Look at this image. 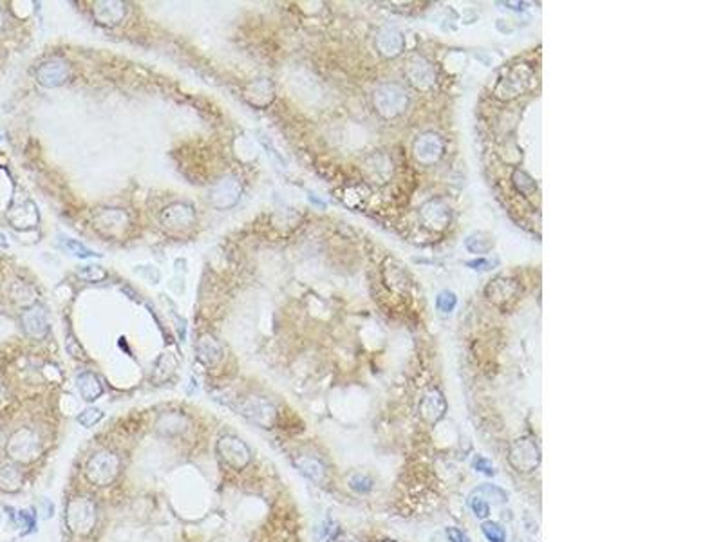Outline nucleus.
<instances>
[{"label":"nucleus","instance_id":"6e6552de","mask_svg":"<svg viewBox=\"0 0 723 542\" xmlns=\"http://www.w3.org/2000/svg\"><path fill=\"white\" fill-rule=\"evenodd\" d=\"M195 221V212L190 204L175 202L161 212V223L168 228L190 226Z\"/></svg>","mask_w":723,"mask_h":542},{"label":"nucleus","instance_id":"0eeeda50","mask_svg":"<svg viewBox=\"0 0 723 542\" xmlns=\"http://www.w3.org/2000/svg\"><path fill=\"white\" fill-rule=\"evenodd\" d=\"M67 76H69V67H67V64L62 60L45 62V64H42L37 71L38 83L44 87L62 86V83L67 80Z\"/></svg>","mask_w":723,"mask_h":542},{"label":"nucleus","instance_id":"f8f14e48","mask_svg":"<svg viewBox=\"0 0 723 542\" xmlns=\"http://www.w3.org/2000/svg\"><path fill=\"white\" fill-rule=\"evenodd\" d=\"M94 16L100 21V24L114 25L122 22L125 16V8L122 2H98L94 6Z\"/></svg>","mask_w":723,"mask_h":542},{"label":"nucleus","instance_id":"412c9836","mask_svg":"<svg viewBox=\"0 0 723 542\" xmlns=\"http://www.w3.org/2000/svg\"><path fill=\"white\" fill-rule=\"evenodd\" d=\"M483 534L490 542L507 541V534H504V530L499 526V524H497V522H492V521L483 522Z\"/></svg>","mask_w":723,"mask_h":542},{"label":"nucleus","instance_id":"1a4fd4ad","mask_svg":"<svg viewBox=\"0 0 723 542\" xmlns=\"http://www.w3.org/2000/svg\"><path fill=\"white\" fill-rule=\"evenodd\" d=\"M22 328L33 338H44L49 329L44 309L40 306H33V308L25 309L24 315H22Z\"/></svg>","mask_w":723,"mask_h":542},{"label":"nucleus","instance_id":"2eb2a0df","mask_svg":"<svg viewBox=\"0 0 723 542\" xmlns=\"http://www.w3.org/2000/svg\"><path fill=\"white\" fill-rule=\"evenodd\" d=\"M22 485V473L21 470L13 465L0 466V488L6 492H15Z\"/></svg>","mask_w":723,"mask_h":542},{"label":"nucleus","instance_id":"393cba45","mask_svg":"<svg viewBox=\"0 0 723 542\" xmlns=\"http://www.w3.org/2000/svg\"><path fill=\"white\" fill-rule=\"evenodd\" d=\"M447 537L451 538V542H468V537L458 528H447Z\"/></svg>","mask_w":723,"mask_h":542},{"label":"nucleus","instance_id":"5701e85b","mask_svg":"<svg viewBox=\"0 0 723 542\" xmlns=\"http://www.w3.org/2000/svg\"><path fill=\"white\" fill-rule=\"evenodd\" d=\"M470 508H472V512H474V515L478 519H487L488 514H490V506H488V502L485 501V499L481 497V495H478V494L472 495Z\"/></svg>","mask_w":723,"mask_h":542},{"label":"nucleus","instance_id":"20e7f679","mask_svg":"<svg viewBox=\"0 0 723 542\" xmlns=\"http://www.w3.org/2000/svg\"><path fill=\"white\" fill-rule=\"evenodd\" d=\"M217 454L223 459L224 465H228L233 470H243L252 461V452L248 445L241 442L236 436H223L217 442Z\"/></svg>","mask_w":723,"mask_h":542},{"label":"nucleus","instance_id":"f3484780","mask_svg":"<svg viewBox=\"0 0 723 542\" xmlns=\"http://www.w3.org/2000/svg\"><path fill=\"white\" fill-rule=\"evenodd\" d=\"M474 494L481 495V497L485 499V501H492L494 504H503V502L508 501V494L504 492L503 488H499V486L496 485H483L480 486V488L475 490Z\"/></svg>","mask_w":723,"mask_h":542},{"label":"nucleus","instance_id":"9b49d317","mask_svg":"<svg viewBox=\"0 0 723 542\" xmlns=\"http://www.w3.org/2000/svg\"><path fill=\"white\" fill-rule=\"evenodd\" d=\"M195 352H197V358H199L204 365H216L217 362L223 358L221 344L210 335L201 336L199 340H197V345H195Z\"/></svg>","mask_w":723,"mask_h":542},{"label":"nucleus","instance_id":"cd10ccee","mask_svg":"<svg viewBox=\"0 0 723 542\" xmlns=\"http://www.w3.org/2000/svg\"><path fill=\"white\" fill-rule=\"evenodd\" d=\"M4 28V16H2V11H0V31Z\"/></svg>","mask_w":723,"mask_h":542},{"label":"nucleus","instance_id":"6ab92c4d","mask_svg":"<svg viewBox=\"0 0 723 542\" xmlns=\"http://www.w3.org/2000/svg\"><path fill=\"white\" fill-rule=\"evenodd\" d=\"M76 420H78V423H80L81 427H86V429H91V427H94V425H96V423H100V421L103 420V410L94 409V407H89V409L81 410V414L76 417Z\"/></svg>","mask_w":723,"mask_h":542},{"label":"nucleus","instance_id":"dca6fc26","mask_svg":"<svg viewBox=\"0 0 723 542\" xmlns=\"http://www.w3.org/2000/svg\"><path fill=\"white\" fill-rule=\"evenodd\" d=\"M185 417L181 414H167L158 423V430L163 434H178L183 432Z\"/></svg>","mask_w":723,"mask_h":542},{"label":"nucleus","instance_id":"9d476101","mask_svg":"<svg viewBox=\"0 0 723 542\" xmlns=\"http://www.w3.org/2000/svg\"><path fill=\"white\" fill-rule=\"evenodd\" d=\"M244 98L252 103L253 107H266L273 100V86L268 80H255L246 87Z\"/></svg>","mask_w":723,"mask_h":542},{"label":"nucleus","instance_id":"f03ea898","mask_svg":"<svg viewBox=\"0 0 723 542\" xmlns=\"http://www.w3.org/2000/svg\"><path fill=\"white\" fill-rule=\"evenodd\" d=\"M65 522L73 534H91L96 524V504L89 497L71 499L65 508Z\"/></svg>","mask_w":723,"mask_h":542},{"label":"nucleus","instance_id":"a878e982","mask_svg":"<svg viewBox=\"0 0 723 542\" xmlns=\"http://www.w3.org/2000/svg\"><path fill=\"white\" fill-rule=\"evenodd\" d=\"M335 542H357V541L351 537H347V535H338V537L335 538Z\"/></svg>","mask_w":723,"mask_h":542},{"label":"nucleus","instance_id":"4468645a","mask_svg":"<svg viewBox=\"0 0 723 542\" xmlns=\"http://www.w3.org/2000/svg\"><path fill=\"white\" fill-rule=\"evenodd\" d=\"M295 465H297V468L301 470L302 475H306V478L309 479V481H313V483H324L325 479V468L324 465H322L318 459H315V457H309V456H301L295 461Z\"/></svg>","mask_w":723,"mask_h":542},{"label":"nucleus","instance_id":"b1692460","mask_svg":"<svg viewBox=\"0 0 723 542\" xmlns=\"http://www.w3.org/2000/svg\"><path fill=\"white\" fill-rule=\"evenodd\" d=\"M472 465H474V468L480 470V472L487 473V475H494V473H496L494 465H492L487 457H483V456H475L474 459H472Z\"/></svg>","mask_w":723,"mask_h":542},{"label":"nucleus","instance_id":"aec40b11","mask_svg":"<svg viewBox=\"0 0 723 542\" xmlns=\"http://www.w3.org/2000/svg\"><path fill=\"white\" fill-rule=\"evenodd\" d=\"M349 486L357 494H367V492L373 490V479L367 478L366 473H354L353 478L349 479Z\"/></svg>","mask_w":723,"mask_h":542},{"label":"nucleus","instance_id":"ddd939ff","mask_svg":"<svg viewBox=\"0 0 723 542\" xmlns=\"http://www.w3.org/2000/svg\"><path fill=\"white\" fill-rule=\"evenodd\" d=\"M78 391L86 401H96L103 394V385L100 384L96 374L93 372H81L76 376Z\"/></svg>","mask_w":723,"mask_h":542},{"label":"nucleus","instance_id":"a211bd4d","mask_svg":"<svg viewBox=\"0 0 723 542\" xmlns=\"http://www.w3.org/2000/svg\"><path fill=\"white\" fill-rule=\"evenodd\" d=\"M64 244L65 248L73 253V255L80 257V259H91V257H100L94 250H91V248H87L86 244H81L80 241H74L71 239V237H64Z\"/></svg>","mask_w":723,"mask_h":542},{"label":"nucleus","instance_id":"39448f33","mask_svg":"<svg viewBox=\"0 0 723 542\" xmlns=\"http://www.w3.org/2000/svg\"><path fill=\"white\" fill-rule=\"evenodd\" d=\"M241 414L248 421H252L253 425L262 427V429H270V427L275 425L277 420V409L275 405L265 396H252L248 400H244L241 403Z\"/></svg>","mask_w":723,"mask_h":542},{"label":"nucleus","instance_id":"4be33fe9","mask_svg":"<svg viewBox=\"0 0 723 542\" xmlns=\"http://www.w3.org/2000/svg\"><path fill=\"white\" fill-rule=\"evenodd\" d=\"M78 275H80L81 279L89 280V282H100V280H103L107 277V271L100 266H86L83 270L78 271Z\"/></svg>","mask_w":723,"mask_h":542},{"label":"nucleus","instance_id":"7ed1b4c3","mask_svg":"<svg viewBox=\"0 0 723 542\" xmlns=\"http://www.w3.org/2000/svg\"><path fill=\"white\" fill-rule=\"evenodd\" d=\"M6 450L13 461L33 463L40 457L42 442L38 434L33 432L31 429H21L9 437Z\"/></svg>","mask_w":723,"mask_h":542},{"label":"nucleus","instance_id":"f257e3e1","mask_svg":"<svg viewBox=\"0 0 723 542\" xmlns=\"http://www.w3.org/2000/svg\"><path fill=\"white\" fill-rule=\"evenodd\" d=\"M120 466L122 461L118 454L112 450H98L86 463V478L91 485L109 486L118 478Z\"/></svg>","mask_w":723,"mask_h":542},{"label":"nucleus","instance_id":"423d86ee","mask_svg":"<svg viewBox=\"0 0 723 542\" xmlns=\"http://www.w3.org/2000/svg\"><path fill=\"white\" fill-rule=\"evenodd\" d=\"M241 192H243V188H241V183L236 178H224L212 188L210 202L219 210L232 208L241 199Z\"/></svg>","mask_w":723,"mask_h":542},{"label":"nucleus","instance_id":"bb28decb","mask_svg":"<svg viewBox=\"0 0 723 542\" xmlns=\"http://www.w3.org/2000/svg\"><path fill=\"white\" fill-rule=\"evenodd\" d=\"M0 246H8V241H6V235L0 233Z\"/></svg>","mask_w":723,"mask_h":542}]
</instances>
